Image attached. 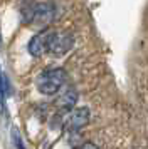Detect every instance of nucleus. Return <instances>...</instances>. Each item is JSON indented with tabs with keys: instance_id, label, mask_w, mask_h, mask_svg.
I'll return each mask as SVG.
<instances>
[{
	"instance_id": "nucleus-1",
	"label": "nucleus",
	"mask_w": 148,
	"mask_h": 149,
	"mask_svg": "<svg viewBox=\"0 0 148 149\" xmlns=\"http://www.w3.org/2000/svg\"><path fill=\"white\" fill-rule=\"evenodd\" d=\"M56 17V5L52 2H40L32 3L22 8V22L29 25H39L44 27L51 24Z\"/></svg>"
},
{
	"instance_id": "nucleus-2",
	"label": "nucleus",
	"mask_w": 148,
	"mask_h": 149,
	"mask_svg": "<svg viewBox=\"0 0 148 149\" xmlns=\"http://www.w3.org/2000/svg\"><path fill=\"white\" fill-rule=\"evenodd\" d=\"M66 79H67V74L62 67L46 69L44 72H40V74L37 75L35 86H37V91H39L40 94L54 95L62 89Z\"/></svg>"
},
{
	"instance_id": "nucleus-3",
	"label": "nucleus",
	"mask_w": 148,
	"mask_h": 149,
	"mask_svg": "<svg viewBox=\"0 0 148 149\" xmlns=\"http://www.w3.org/2000/svg\"><path fill=\"white\" fill-rule=\"evenodd\" d=\"M74 45V34L67 32V30H62V32H57V30H49L47 34V52L52 55H61L67 54Z\"/></svg>"
},
{
	"instance_id": "nucleus-4",
	"label": "nucleus",
	"mask_w": 148,
	"mask_h": 149,
	"mask_svg": "<svg viewBox=\"0 0 148 149\" xmlns=\"http://www.w3.org/2000/svg\"><path fill=\"white\" fill-rule=\"evenodd\" d=\"M91 112L87 107H76L69 112V117L66 119V129L71 132H78L81 129H84L89 124Z\"/></svg>"
},
{
	"instance_id": "nucleus-5",
	"label": "nucleus",
	"mask_w": 148,
	"mask_h": 149,
	"mask_svg": "<svg viewBox=\"0 0 148 149\" xmlns=\"http://www.w3.org/2000/svg\"><path fill=\"white\" fill-rule=\"evenodd\" d=\"M76 101H78V92L74 89H67L64 94L57 99V116H62L64 112H71L76 109Z\"/></svg>"
},
{
	"instance_id": "nucleus-6",
	"label": "nucleus",
	"mask_w": 148,
	"mask_h": 149,
	"mask_svg": "<svg viewBox=\"0 0 148 149\" xmlns=\"http://www.w3.org/2000/svg\"><path fill=\"white\" fill-rule=\"evenodd\" d=\"M47 34L49 30H42L37 35H34L30 42H29V52L34 55V57H40L42 54L47 52Z\"/></svg>"
},
{
	"instance_id": "nucleus-7",
	"label": "nucleus",
	"mask_w": 148,
	"mask_h": 149,
	"mask_svg": "<svg viewBox=\"0 0 148 149\" xmlns=\"http://www.w3.org/2000/svg\"><path fill=\"white\" fill-rule=\"evenodd\" d=\"M5 94H7L5 75L2 74V70H0V114H4V111H5Z\"/></svg>"
},
{
	"instance_id": "nucleus-8",
	"label": "nucleus",
	"mask_w": 148,
	"mask_h": 149,
	"mask_svg": "<svg viewBox=\"0 0 148 149\" xmlns=\"http://www.w3.org/2000/svg\"><path fill=\"white\" fill-rule=\"evenodd\" d=\"M13 142H15V148L17 149H25V146H24V142L20 139V134H19L17 129H13Z\"/></svg>"
},
{
	"instance_id": "nucleus-9",
	"label": "nucleus",
	"mask_w": 148,
	"mask_h": 149,
	"mask_svg": "<svg viewBox=\"0 0 148 149\" xmlns=\"http://www.w3.org/2000/svg\"><path fill=\"white\" fill-rule=\"evenodd\" d=\"M78 149H99L96 144H93V142H84L82 146H79Z\"/></svg>"
}]
</instances>
